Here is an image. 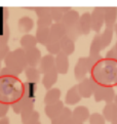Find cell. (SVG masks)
Listing matches in <instances>:
<instances>
[{
	"label": "cell",
	"instance_id": "19",
	"mask_svg": "<svg viewBox=\"0 0 117 124\" xmlns=\"http://www.w3.org/2000/svg\"><path fill=\"white\" fill-rule=\"evenodd\" d=\"M71 10L70 7H61V6H56V7H50V16L53 21V23H61L65 14Z\"/></svg>",
	"mask_w": 117,
	"mask_h": 124
},
{
	"label": "cell",
	"instance_id": "31",
	"mask_svg": "<svg viewBox=\"0 0 117 124\" xmlns=\"http://www.w3.org/2000/svg\"><path fill=\"white\" fill-rule=\"evenodd\" d=\"M46 50L49 52V54L51 55H58L60 52H62L61 50V44L60 41H56V40H51L46 44Z\"/></svg>",
	"mask_w": 117,
	"mask_h": 124
},
{
	"label": "cell",
	"instance_id": "15",
	"mask_svg": "<svg viewBox=\"0 0 117 124\" xmlns=\"http://www.w3.org/2000/svg\"><path fill=\"white\" fill-rule=\"evenodd\" d=\"M58 73L56 70V68L43 75L41 82H42V85L44 86V88H45L46 90H49L52 88V86L55 85L56 82L58 81Z\"/></svg>",
	"mask_w": 117,
	"mask_h": 124
},
{
	"label": "cell",
	"instance_id": "24",
	"mask_svg": "<svg viewBox=\"0 0 117 124\" xmlns=\"http://www.w3.org/2000/svg\"><path fill=\"white\" fill-rule=\"evenodd\" d=\"M37 39L35 36L31 34H26L24 36H22V38L20 39V44L23 49H29V48H33L36 47V44H37Z\"/></svg>",
	"mask_w": 117,
	"mask_h": 124
},
{
	"label": "cell",
	"instance_id": "13",
	"mask_svg": "<svg viewBox=\"0 0 117 124\" xmlns=\"http://www.w3.org/2000/svg\"><path fill=\"white\" fill-rule=\"evenodd\" d=\"M56 70L58 74L65 75L69 70V59L68 55H66L63 52H60L56 56Z\"/></svg>",
	"mask_w": 117,
	"mask_h": 124
},
{
	"label": "cell",
	"instance_id": "9",
	"mask_svg": "<svg viewBox=\"0 0 117 124\" xmlns=\"http://www.w3.org/2000/svg\"><path fill=\"white\" fill-rule=\"evenodd\" d=\"M25 52H26L27 62H28V66L29 67L36 68V66L40 64V61L42 59L41 51H40L37 47H33V48L26 49Z\"/></svg>",
	"mask_w": 117,
	"mask_h": 124
},
{
	"label": "cell",
	"instance_id": "42",
	"mask_svg": "<svg viewBox=\"0 0 117 124\" xmlns=\"http://www.w3.org/2000/svg\"><path fill=\"white\" fill-rule=\"evenodd\" d=\"M114 32H115V34L117 35V23H116V25H115V27H114Z\"/></svg>",
	"mask_w": 117,
	"mask_h": 124
},
{
	"label": "cell",
	"instance_id": "8",
	"mask_svg": "<svg viewBox=\"0 0 117 124\" xmlns=\"http://www.w3.org/2000/svg\"><path fill=\"white\" fill-rule=\"evenodd\" d=\"M105 16V26L108 29H114L117 23V7L115 6H108L104 9Z\"/></svg>",
	"mask_w": 117,
	"mask_h": 124
},
{
	"label": "cell",
	"instance_id": "43",
	"mask_svg": "<svg viewBox=\"0 0 117 124\" xmlns=\"http://www.w3.org/2000/svg\"><path fill=\"white\" fill-rule=\"evenodd\" d=\"M114 103L117 105V93H116V96H115V100H114Z\"/></svg>",
	"mask_w": 117,
	"mask_h": 124
},
{
	"label": "cell",
	"instance_id": "39",
	"mask_svg": "<svg viewBox=\"0 0 117 124\" xmlns=\"http://www.w3.org/2000/svg\"><path fill=\"white\" fill-rule=\"evenodd\" d=\"M0 124H9V118L4 117L2 119H0Z\"/></svg>",
	"mask_w": 117,
	"mask_h": 124
},
{
	"label": "cell",
	"instance_id": "10",
	"mask_svg": "<svg viewBox=\"0 0 117 124\" xmlns=\"http://www.w3.org/2000/svg\"><path fill=\"white\" fill-rule=\"evenodd\" d=\"M56 68V57L51 54H46L42 56L39 64V72L40 74H46L49 71H51Z\"/></svg>",
	"mask_w": 117,
	"mask_h": 124
},
{
	"label": "cell",
	"instance_id": "27",
	"mask_svg": "<svg viewBox=\"0 0 117 124\" xmlns=\"http://www.w3.org/2000/svg\"><path fill=\"white\" fill-rule=\"evenodd\" d=\"M36 90H37V84L26 81V82L23 83V95L22 96L35 100Z\"/></svg>",
	"mask_w": 117,
	"mask_h": 124
},
{
	"label": "cell",
	"instance_id": "34",
	"mask_svg": "<svg viewBox=\"0 0 117 124\" xmlns=\"http://www.w3.org/2000/svg\"><path fill=\"white\" fill-rule=\"evenodd\" d=\"M89 124H106L104 116L100 113H92L88 119Z\"/></svg>",
	"mask_w": 117,
	"mask_h": 124
},
{
	"label": "cell",
	"instance_id": "23",
	"mask_svg": "<svg viewBox=\"0 0 117 124\" xmlns=\"http://www.w3.org/2000/svg\"><path fill=\"white\" fill-rule=\"evenodd\" d=\"M34 27V22L30 16H23L17 22V28L22 33H29Z\"/></svg>",
	"mask_w": 117,
	"mask_h": 124
},
{
	"label": "cell",
	"instance_id": "6",
	"mask_svg": "<svg viewBox=\"0 0 117 124\" xmlns=\"http://www.w3.org/2000/svg\"><path fill=\"white\" fill-rule=\"evenodd\" d=\"M98 85L99 84L92 77H86L77 84L79 93L81 97H84V99H88V97L93 95L94 90H96Z\"/></svg>",
	"mask_w": 117,
	"mask_h": 124
},
{
	"label": "cell",
	"instance_id": "32",
	"mask_svg": "<svg viewBox=\"0 0 117 124\" xmlns=\"http://www.w3.org/2000/svg\"><path fill=\"white\" fill-rule=\"evenodd\" d=\"M52 24H53V21L51 19L50 15L40 16V17H38V20H37L38 28H50Z\"/></svg>",
	"mask_w": 117,
	"mask_h": 124
},
{
	"label": "cell",
	"instance_id": "14",
	"mask_svg": "<svg viewBox=\"0 0 117 124\" xmlns=\"http://www.w3.org/2000/svg\"><path fill=\"white\" fill-rule=\"evenodd\" d=\"M89 117H91L89 110L85 106H78L72 112V118H74L77 122L84 123L85 121L88 120Z\"/></svg>",
	"mask_w": 117,
	"mask_h": 124
},
{
	"label": "cell",
	"instance_id": "25",
	"mask_svg": "<svg viewBox=\"0 0 117 124\" xmlns=\"http://www.w3.org/2000/svg\"><path fill=\"white\" fill-rule=\"evenodd\" d=\"M101 50H103V44L101 41V35L97 34L92 38L91 46H89V55H97L100 54Z\"/></svg>",
	"mask_w": 117,
	"mask_h": 124
},
{
	"label": "cell",
	"instance_id": "47",
	"mask_svg": "<svg viewBox=\"0 0 117 124\" xmlns=\"http://www.w3.org/2000/svg\"><path fill=\"white\" fill-rule=\"evenodd\" d=\"M116 85H117V80H116Z\"/></svg>",
	"mask_w": 117,
	"mask_h": 124
},
{
	"label": "cell",
	"instance_id": "46",
	"mask_svg": "<svg viewBox=\"0 0 117 124\" xmlns=\"http://www.w3.org/2000/svg\"><path fill=\"white\" fill-rule=\"evenodd\" d=\"M37 124H41V123H40V121H39V122H38V123H37Z\"/></svg>",
	"mask_w": 117,
	"mask_h": 124
},
{
	"label": "cell",
	"instance_id": "40",
	"mask_svg": "<svg viewBox=\"0 0 117 124\" xmlns=\"http://www.w3.org/2000/svg\"><path fill=\"white\" fill-rule=\"evenodd\" d=\"M76 123H77V121H76L74 118H72V117H71V118L69 119V120H67L64 124H76Z\"/></svg>",
	"mask_w": 117,
	"mask_h": 124
},
{
	"label": "cell",
	"instance_id": "28",
	"mask_svg": "<svg viewBox=\"0 0 117 124\" xmlns=\"http://www.w3.org/2000/svg\"><path fill=\"white\" fill-rule=\"evenodd\" d=\"M71 117H72V111L69 108L65 107L64 110L62 111V113L51 120V124H64Z\"/></svg>",
	"mask_w": 117,
	"mask_h": 124
},
{
	"label": "cell",
	"instance_id": "12",
	"mask_svg": "<svg viewBox=\"0 0 117 124\" xmlns=\"http://www.w3.org/2000/svg\"><path fill=\"white\" fill-rule=\"evenodd\" d=\"M64 103L62 101H58L55 104H51V105H47L44 107V113H45L46 116L52 120L53 118H56L57 116H58L62 111L64 110Z\"/></svg>",
	"mask_w": 117,
	"mask_h": 124
},
{
	"label": "cell",
	"instance_id": "38",
	"mask_svg": "<svg viewBox=\"0 0 117 124\" xmlns=\"http://www.w3.org/2000/svg\"><path fill=\"white\" fill-rule=\"evenodd\" d=\"M2 9H3V20H4V22H5L7 20L8 14H9V12H8V8L7 7H3Z\"/></svg>",
	"mask_w": 117,
	"mask_h": 124
},
{
	"label": "cell",
	"instance_id": "5",
	"mask_svg": "<svg viewBox=\"0 0 117 124\" xmlns=\"http://www.w3.org/2000/svg\"><path fill=\"white\" fill-rule=\"evenodd\" d=\"M34 101L35 100L22 96L21 99L16 101L15 103H12L10 107L12 108V111L16 114H20L21 116H25V115L32 113L34 111Z\"/></svg>",
	"mask_w": 117,
	"mask_h": 124
},
{
	"label": "cell",
	"instance_id": "26",
	"mask_svg": "<svg viewBox=\"0 0 117 124\" xmlns=\"http://www.w3.org/2000/svg\"><path fill=\"white\" fill-rule=\"evenodd\" d=\"M25 75H26V78L28 82L37 84L40 81V72L38 68L28 67L25 70Z\"/></svg>",
	"mask_w": 117,
	"mask_h": 124
},
{
	"label": "cell",
	"instance_id": "20",
	"mask_svg": "<svg viewBox=\"0 0 117 124\" xmlns=\"http://www.w3.org/2000/svg\"><path fill=\"white\" fill-rule=\"evenodd\" d=\"M61 44V50L63 54H65L66 55H71L72 54H74L75 51V42L72 40L71 38L68 36H65L64 38L60 41Z\"/></svg>",
	"mask_w": 117,
	"mask_h": 124
},
{
	"label": "cell",
	"instance_id": "2",
	"mask_svg": "<svg viewBox=\"0 0 117 124\" xmlns=\"http://www.w3.org/2000/svg\"><path fill=\"white\" fill-rule=\"evenodd\" d=\"M102 60H103V57L101 54L79 57V60L76 63L75 68H74L75 79L79 82L82 81L83 79L86 78L87 73H92L94 66L98 65Z\"/></svg>",
	"mask_w": 117,
	"mask_h": 124
},
{
	"label": "cell",
	"instance_id": "36",
	"mask_svg": "<svg viewBox=\"0 0 117 124\" xmlns=\"http://www.w3.org/2000/svg\"><path fill=\"white\" fill-rule=\"evenodd\" d=\"M9 46L7 44H0V62L5 60L6 56L9 54Z\"/></svg>",
	"mask_w": 117,
	"mask_h": 124
},
{
	"label": "cell",
	"instance_id": "44",
	"mask_svg": "<svg viewBox=\"0 0 117 124\" xmlns=\"http://www.w3.org/2000/svg\"><path fill=\"white\" fill-rule=\"evenodd\" d=\"M114 48L116 49V51H117V41H116V43H115V45H114Z\"/></svg>",
	"mask_w": 117,
	"mask_h": 124
},
{
	"label": "cell",
	"instance_id": "7",
	"mask_svg": "<svg viewBox=\"0 0 117 124\" xmlns=\"http://www.w3.org/2000/svg\"><path fill=\"white\" fill-rule=\"evenodd\" d=\"M104 9L105 7H94L92 12L91 14L92 16V30L94 31L97 34L100 33L101 29L105 24V16H104Z\"/></svg>",
	"mask_w": 117,
	"mask_h": 124
},
{
	"label": "cell",
	"instance_id": "41",
	"mask_svg": "<svg viewBox=\"0 0 117 124\" xmlns=\"http://www.w3.org/2000/svg\"><path fill=\"white\" fill-rule=\"evenodd\" d=\"M111 124H117V118H115V119H114V120H113V121H112V122H111Z\"/></svg>",
	"mask_w": 117,
	"mask_h": 124
},
{
	"label": "cell",
	"instance_id": "30",
	"mask_svg": "<svg viewBox=\"0 0 117 124\" xmlns=\"http://www.w3.org/2000/svg\"><path fill=\"white\" fill-rule=\"evenodd\" d=\"M22 117V123L23 124H37L39 122V113L37 111H33L32 113L27 114Z\"/></svg>",
	"mask_w": 117,
	"mask_h": 124
},
{
	"label": "cell",
	"instance_id": "3",
	"mask_svg": "<svg viewBox=\"0 0 117 124\" xmlns=\"http://www.w3.org/2000/svg\"><path fill=\"white\" fill-rule=\"evenodd\" d=\"M79 19H80V16L78 12L76 10L71 9L67 14H65L64 17H63V20L61 22V24L64 26V28L66 30V36L71 38L74 42L81 35L78 28Z\"/></svg>",
	"mask_w": 117,
	"mask_h": 124
},
{
	"label": "cell",
	"instance_id": "45",
	"mask_svg": "<svg viewBox=\"0 0 117 124\" xmlns=\"http://www.w3.org/2000/svg\"><path fill=\"white\" fill-rule=\"evenodd\" d=\"M76 124H83V123H81V122H77V123H76Z\"/></svg>",
	"mask_w": 117,
	"mask_h": 124
},
{
	"label": "cell",
	"instance_id": "18",
	"mask_svg": "<svg viewBox=\"0 0 117 124\" xmlns=\"http://www.w3.org/2000/svg\"><path fill=\"white\" fill-rule=\"evenodd\" d=\"M102 115L104 116L106 121L112 122L115 118H117V105L114 101L110 104H106V106L103 108Z\"/></svg>",
	"mask_w": 117,
	"mask_h": 124
},
{
	"label": "cell",
	"instance_id": "17",
	"mask_svg": "<svg viewBox=\"0 0 117 124\" xmlns=\"http://www.w3.org/2000/svg\"><path fill=\"white\" fill-rule=\"evenodd\" d=\"M80 100H81V95H80L78 91V86L77 85L72 86L67 91V94L65 97V103L67 105H76L77 103H79Z\"/></svg>",
	"mask_w": 117,
	"mask_h": 124
},
{
	"label": "cell",
	"instance_id": "1",
	"mask_svg": "<svg viewBox=\"0 0 117 124\" xmlns=\"http://www.w3.org/2000/svg\"><path fill=\"white\" fill-rule=\"evenodd\" d=\"M4 64H5V67L9 69L16 76H19L21 73H23V71L29 67L25 49L21 47L17 48L13 51H10L6 59L4 60Z\"/></svg>",
	"mask_w": 117,
	"mask_h": 124
},
{
	"label": "cell",
	"instance_id": "35",
	"mask_svg": "<svg viewBox=\"0 0 117 124\" xmlns=\"http://www.w3.org/2000/svg\"><path fill=\"white\" fill-rule=\"evenodd\" d=\"M106 60L108 62H111V63L117 64V51L114 47H112L106 54Z\"/></svg>",
	"mask_w": 117,
	"mask_h": 124
},
{
	"label": "cell",
	"instance_id": "21",
	"mask_svg": "<svg viewBox=\"0 0 117 124\" xmlns=\"http://www.w3.org/2000/svg\"><path fill=\"white\" fill-rule=\"evenodd\" d=\"M60 97H61V90L58 88H51L46 91L45 95H44V99H43V101L45 106L47 105H51V104H55L57 101H60Z\"/></svg>",
	"mask_w": 117,
	"mask_h": 124
},
{
	"label": "cell",
	"instance_id": "33",
	"mask_svg": "<svg viewBox=\"0 0 117 124\" xmlns=\"http://www.w3.org/2000/svg\"><path fill=\"white\" fill-rule=\"evenodd\" d=\"M10 37V30L7 22H4L3 24V32L0 35V44H7Z\"/></svg>",
	"mask_w": 117,
	"mask_h": 124
},
{
	"label": "cell",
	"instance_id": "4",
	"mask_svg": "<svg viewBox=\"0 0 117 124\" xmlns=\"http://www.w3.org/2000/svg\"><path fill=\"white\" fill-rule=\"evenodd\" d=\"M115 96H116V93H115L114 88L110 85H107V84L106 85L99 84L93 93L94 101L97 103H100V101H106V104L113 103L115 100Z\"/></svg>",
	"mask_w": 117,
	"mask_h": 124
},
{
	"label": "cell",
	"instance_id": "29",
	"mask_svg": "<svg viewBox=\"0 0 117 124\" xmlns=\"http://www.w3.org/2000/svg\"><path fill=\"white\" fill-rule=\"evenodd\" d=\"M113 33H114V29H108L106 28L104 30V32L101 34V41L103 44V49H105L107 46L110 45V43L113 38Z\"/></svg>",
	"mask_w": 117,
	"mask_h": 124
},
{
	"label": "cell",
	"instance_id": "37",
	"mask_svg": "<svg viewBox=\"0 0 117 124\" xmlns=\"http://www.w3.org/2000/svg\"><path fill=\"white\" fill-rule=\"evenodd\" d=\"M9 107H10V105L0 101V118L1 119L6 117V114L8 112V110H9Z\"/></svg>",
	"mask_w": 117,
	"mask_h": 124
},
{
	"label": "cell",
	"instance_id": "16",
	"mask_svg": "<svg viewBox=\"0 0 117 124\" xmlns=\"http://www.w3.org/2000/svg\"><path fill=\"white\" fill-rule=\"evenodd\" d=\"M50 31V39L56 41H61L66 36V30L61 23H53L49 28Z\"/></svg>",
	"mask_w": 117,
	"mask_h": 124
},
{
	"label": "cell",
	"instance_id": "22",
	"mask_svg": "<svg viewBox=\"0 0 117 124\" xmlns=\"http://www.w3.org/2000/svg\"><path fill=\"white\" fill-rule=\"evenodd\" d=\"M35 37L39 44L46 46V44L50 41V31H49V28H37Z\"/></svg>",
	"mask_w": 117,
	"mask_h": 124
},
{
	"label": "cell",
	"instance_id": "11",
	"mask_svg": "<svg viewBox=\"0 0 117 124\" xmlns=\"http://www.w3.org/2000/svg\"><path fill=\"white\" fill-rule=\"evenodd\" d=\"M79 32L81 35H88L92 31V16L88 12H84L80 16L78 23Z\"/></svg>",
	"mask_w": 117,
	"mask_h": 124
}]
</instances>
